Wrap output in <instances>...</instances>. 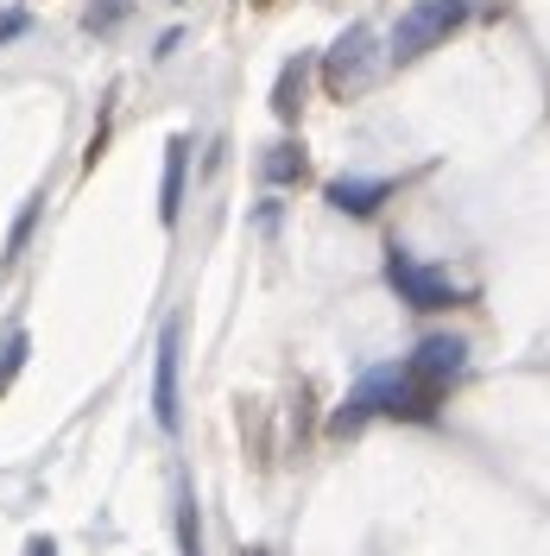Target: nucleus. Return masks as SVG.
Here are the masks:
<instances>
[{
	"mask_svg": "<svg viewBox=\"0 0 550 556\" xmlns=\"http://www.w3.org/2000/svg\"><path fill=\"white\" fill-rule=\"evenodd\" d=\"M374 64H379L374 26H348V33L329 45V58H323V83H329V96H361L367 76H374Z\"/></svg>",
	"mask_w": 550,
	"mask_h": 556,
	"instance_id": "nucleus-3",
	"label": "nucleus"
},
{
	"mask_svg": "<svg viewBox=\"0 0 550 556\" xmlns=\"http://www.w3.org/2000/svg\"><path fill=\"white\" fill-rule=\"evenodd\" d=\"M33 556H51V538H33Z\"/></svg>",
	"mask_w": 550,
	"mask_h": 556,
	"instance_id": "nucleus-14",
	"label": "nucleus"
},
{
	"mask_svg": "<svg viewBox=\"0 0 550 556\" xmlns=\"http://www.w3.org/2000/svg\"><path fill=\"white\" fill-rule=\"evenodd\" d=\"M13 33H26V13H20V7H7V13H0V45H7Z\"/></svg>",
	"mask_w": 550,
	"mask_h": 556,
	"instance_id": "nucleus-12",
	"label": "nucleus"
},
{
	"mask_svg": "<svg viewBox=\"0 0 550 556\" xmlns=\"http://www.w3.org/2000/svg\"><path fill=\"white\" fill-rule=\"evenodd\" d=\"M184 172H190V139L165 146V190H159V222H177L184 208Z\"/></svg>",
	"mask_w": 550,
	"mask_h": 556,
	"instance_id": "nucleus-6",
	"label": "nucleus"
},
{
	"mask_svg": "<svg viewBox=\"0 0 550 556\" xmlns=\"http://www.w3.org/2000/svg\"><path fill=\"white\" fill-rule=\"evenodd\" d=\"M298 172H304V152H298V146H278L273 159H266V177H273V184H291Z\"/></svg>",
	"mask_w": 550,
	"mask_h": 556,
	"instance_id": "nucleus-10",
	"label": "nucleus"
},
{
	"mask_svg": "<svg viewBox=\"0 0 550 556\" xmlns=\"http://www.w3.org/2000/svg\"><path fill=\"white\" fill-rule=\"evenodd\" d=\"M114 13H127V0H102V7H96V13H89V26H96V33H102L108 20H114Z\"/></svg>",
	"mask_w": 550,
	"mask_h": 556,
	"instance_id": "nucleus-13",
	"label": "nucleus"
},
{
	"mask_svg": "<svg viewBox=\"0 0 550 556\" xmlns=\"http://www.w3.org/2000/svg\"><path fill=\"white\" fill-rule=\"evenodd\" d=\"M405 367H412V380H424L430 392H443V386L468 367V342H462V336H424Z\"/></svg>",
	"mask_w": 550,
	"mask_h": 556,
	"instance_id": "nucleus-4",
	"label": "nucleus"
},
{
	"mask_svg": "<svg viewBox=\"0 0 550 556\" xmlns=\"http://www.w3.org/2000/svg\"><path fill=\"white\" fill-rule=\"evenodd\" d=\"M329 203L348 208V215H374V208L386 203V184H379V177H336V184H329Z\"/></svg>",
	"mask_w": 550,
	"mask_h": 556,
	"instance_id": "nucleus-7",
	"label": "nucleus"
},
{
	"mask_svg": "<svg viewBox=\"0 0 550 556\" xmlns=\"http://www.w3.org/2000/svg\"><path fill=\"white\" fill-rule=\"evenodd\" d=\"M304 76H310V64H304V58H291V64H285V76H278V96H273V108L285 114V121L298 114V96H304Z\"/></svg>",
	"mask_w": 550,
	"mask_h": 556,
	"instance_id": "nucleus-8",
	"label": "nucleus"
},
{
	"mask_svg": "<svg viewBox=\"0 0 550 556\" xmlns=\"http://www.w3.org/2000/svg\"><path fill=\"white\" fill-rule=\"evenodd\" d=\"M20 361H26V329H13V336H7V348H0V386L13 380V367H20Z\"/></svg>",
	"mask_w": 550,
	"mask_h": 556,
	"instance_id": "nucleus-11",
	"label": "nucleus"
},
{
	"mask_svg": "<svg viewBox=\"0 0 550 556\" xmlns=\"http://www.w3.org/2000/svg\"><path fill=\"white\" fill-rule=\"evenodd\" d=\"M462 20H468V0H417V7H405L399 26H392V58H424V51L443 45Z\"/></svg>",
	"mask_w": 550,
	"mask_h": 556,
	"instance_id": "nucleus-2",
	"label": "nucleus"
},
{
	"mask_svg": "<svg viewBox=\"0 0 550 556\" xmlns=\"http://www.w3.org/2000/svg\"><path fill=\"white\" fill-rule=\"evenodd\" d=\"M177 551H184V556H203V544H197V500H190V493L177 500Z\"/></svg>",
	"mask_w": 550,
	"mask_h": 556,
	"instance_id": "nucleus-9",
	"label": "nucleus"
},
{
	"mask_svg": "<svg viewBox=\"0 0 550 556\" xmlns=\"http://www.w3.org/2000/svg\"><path fill=\"white\" fill-rule=\"evenodd\" d=\"M152 412L165 430H177V329L159 336V374H152Z\"/></svg>",
	"mask_w": 550,
	"mask_h": 556,
	"instance_id": "nucleus-5",
	"label": "nucleus"
},
{
	"mask_svg": "<svg viewBox=\"0 0 550 556\" xmlns=\"http://www.w3.org/2000/svg\"><path fill=\"white\" fill-rule=\"evenodd\" d=\"M386 273H392V291H399L412 311H449V304H462V285H455L443 266L412 260L405 247H386Z\"/></svg>",
	"mask_w": 550,
	"mask_h": 556,
	"instance_id": "nucleus-1",
	"label": "nucleus"
}]
</instances>
